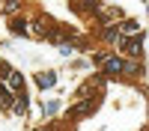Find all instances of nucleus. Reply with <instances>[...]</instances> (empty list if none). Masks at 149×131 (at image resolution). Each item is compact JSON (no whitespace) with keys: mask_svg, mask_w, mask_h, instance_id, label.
I'll list each match as a JSON object with an SVG mask.
<instances>
[{"mask_svg":"<svg viewBox=\"0 0 149 131\" xmlns=\"http://www.w3.org/2000/svg\"><path fill=\"white\" fill-rule=\"evenodd\" d=\"M42 113H45V116L57 113V101H42Z\"/></svg>","mask_w":149,"mask_h":131,"instance_id":"obj_6","label":"nucleus"},{"mask_svg":"<svg viewBox=\"0 0 149 131\" xmlns=\"http://www.w3.org/2000/svg\"><path fill=\"white\" fill-rule=\"evenodd\" d=\"M119 48H122L128 57H143V36H125Z\"/></svg>","mask_w":149,"mask_h":131,"instance_id":"obj_1","label":"nucleus"},{"mask_svg":"<svg viewBox=\"0 0 149 131\" xmlns=\"http://www.w3.org/2000/svg\"><path fill=\"white\" fill-rule=\"evenodd\" d=\"M12 98H15V92H12L9 87L3 80H0V107H3V110H9V104H12Z\"/></svg>","mask_w":149,"mask_h":131,"instance_id":"obj_4","label":"nucleus"},{"mask_svg":"<svg viewBox=\"0 0 149 131\" xmlns=\"http://www.w3.org/2000/svg\"><path fill=\"white\" fill-rule=\"evenodd\" d=\"M18 0H6V3H3V9H0V12H9V15H12V12H18Z\"/></svg>","mask_w":149,"mask_h":131,"instance_id":"obj_7","label":"nucleus"},{"mask_svg":"<svg viewBox=\"0 0 149 131\" xmlns=\"http://www.w3.org/2000/svg\"><path fill=\"white\" fill-rule=\"evenodd\" d=\"M36 83H39L42 89H51L57 83V75H54V71H39V75H36Z\"/></svg>","mask_w":149,"mask_h":131,"instance_id":"obj_3","label":"nucleus"},{"mask_svg":"<svg viewBox=\"0 0 149 131\" xmlns=\"http://www.w3.org/2000/svg\"><path fill=\"white\" fill-rule=\"evenodd\" d=\"M39 131H54V128H39Z\"/></svg>","mask_w":149,"mask_h":131,"instance_id":"obj_10","label":"nucleus"},{"mask_svg":"<svg viewBox=\"0 0 149 131\" xmlns=\"http://www.w3.org/2000/svg\"><path fill=\"white\" fill-rule=\"evenodd\" d=\"M0 9H3V0H0Z\"/></svg>","mask_w":149,"mask_h":131,"instance_id":"obj_11","label":"nucleus"},{"mask_svg":"<svg viewBox=\"0 0 149 131\" xmlns=\"http://www.w3.org/2000/svg\"><path fill=\"white\" fill-rule=\"evenodd\" d=\"M9 30L15 33V36H27V18H12Z\"/></svg>","mask_w":149,"mask_h":131,"instance_id":"obj_5","label":"nucleus"},{"mask_svg":"<svg viewBox=\"0 0 149 131\" xmlns=\"http://www.w3.org/2000/svg\"><path fill=\"white\" fill-rule=\"evenodd\" d=\"M60 54H63V57H72V54H74V45H72V42H60Z\"/></svg>","mask_w":149,"mask_h":131,"instance_id":"obj_8","label":"nucleus"},{"mask_svg":"<svg viewBox=\"0 0 149 131\" xmlns=\"http://www.w3.org/2000/svg\"><path fill=\"white\" fill-rule=\"evenodd\" d=\"M116 30L122 36H140V21H134V18H125L122 24H116Z\"/></svg>","mask_w":149,"mask_h":131,"instance_id":"obj_2","label":"nucleus"},{"mask_svg":"<svg viewBox=\"0 0 149 131\" xmlns=\"http://www.w3.org/2000/svg\"><path fill=\"white\" fill-rule=\"evenodd\" d=\"M9 75H12V66L9 63H0V80H6Z\"/></svg>","mask_w":149,"mask_h":131,"instance_id":"obj_9","label":"nucleus"}]
</instances>
